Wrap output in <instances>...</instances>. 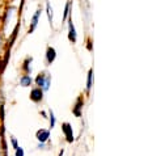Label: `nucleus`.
<instances>
[{
	"label": "nucleus",
	"instance_id": "nucleus-12",
	"mask_svg": "<svg viewBox=\"0 0 148 156\" xmlns=\"http://www.w3.org/2000/svg\"><path fill=\"white\" fill-rule=\"evenodd\" d=\"M46 9H47V17H49V21L53 23V8H51L50 3H46Z\"/></svg>",
	"mask_w": 148,
	"mask_h": 156
},
{
	"label": "nucleus",
	"instance_id": "nucleus-17",
	"mask_svg": "<svg viewBox=\"0 0 148 156\" xmlns=\"http://www.w3.org/2000/svg\"><path fill=\"white\" fill-rule=\"evenodd\" d=\"M0 119H4V105H0Z\"/></svg>",
	"mask_w": 148,
	"mask_h": 156
},
{
	"label": "nucleus",
	"instance_id": "nucleus-10",
	"mask_svg": "<svg viewBox=\"0 0 148 156\" xmlns=\"http://www.w3.org/2000/svg\"><path fill=\"white\" fill-rule=\"evenodd\" d=\"M83 104H84V101H83V98L80 97L79 100H77V102H76V105H75V108H73V114H75L76 117H80V109L83 108Z\"/></svg>",
	"mask_w": 148,
	"mask_h": 156
},
{
	"label": "nucleus",
	"instance_id": "nucleus-13",
	"mask_svg": "<svg viewBox=\"0 0 148 156\" xmlns=\"http://www.w3.org/2000/svg\"><path fill=\"white\" fill-rule=\"evenodd\" d=\"M49 117H50V129H54L56 119H55V115H54V112L53 110H50V115Z\"/></svg>",
	"mask_w": 148,
	"mask_h": 156
},
{
	"label": "nucleus",
	"instance_id": "nucleus-15",
	"mask_svg": "<svg viewBox=\"0 0 148 156\" xmlns=\"http://www.w3.org/2000/svg\"><path fill=\"white\" fill-rule=\"evenodd\" d=\"M68 13H69V2L66 4V8H64V16H63V20H66V19H67Z\"/></svg>",
	"mask_w": 148,
	"mask_h": 156
},
{
	"label": "nucleus",
	"instance_id": "nucleus-1",
	"mask_svg": "<svg viewBox=\"0 0 148 156\" xmlns=\"http://www.w3.org/2000/svg\"><path fill=\"white\" fill-rule=\"evenodd\" d=\"M50 81H51V76L47 75L46 72L38 73L37 77H36V84L38 85V88H41L43 90V92L49 90V88H50Z\"/></svg>",
	"mask_w": 148,
	"mask_h": 156
},
{
	"label": "nucleus",
	"instance_id": "nucleus-7",
	"mask_svg": "<svg viewBox=\"0 0 148 156\" xmlns=\"http://www.w3.org/2000/svg\"><path fill=\"white\" fill-rule=\"evenodd\" d=\"M41 8H38L37 12L34 13V16L32 17V24H30V28H29V33H32L34 29L37 28V25H38V20H40V15H41Z\"/></svg>",
	"mask_w": 148,
	"mask_h": 156
},
{
	"label": "nucleus",
	"instance_id": "nucleus-16",
	"mask_svg": "<svg viewBox=\"0 0 148 156\" xmlns=\"http://www.w3.org/2000/svg\"><path fill=\"white\" fill-rule=\"evenodd\" d=\"M11 143H12V147H13V150L19 148V144H17V139H16V138L12 136V138H11Z\"/></svg>",
	"mask_w": 148,
	"mask_h": 156
},
{
	"label": "nucleus",
	"instance_id": "nucleus-2",
	"mask_svg": "<svg viewBox=\"0 0 148 156\" xmlns=\"http://www.w3.org/2000/svg\"><path fill=\"white\" fill-rule=\"evenodd\" d=\"M62 131L66 136V139L68 143H72L73 142V131H72V126L69 125L68 122H64L62 123Z\"/></svg>",
	"mask_w": 148,
	"mask_h": 156
},
{
	"label": "nucleus",
	"instance_id": "nucleus-6",
	"mask_svg": "<svg viewBox=\"0 0 148 156\" xmlns=\"http://www.w3.org/2000/svg\"><path fill=\"white\" fill-rule=\"evenodd\" d=\"M68 40L75 43L77 40V36H76V30H75V25L72 24V20L68 23Z\"/></svg>",
	"mask_w": 148,
	"mask_h": 156
},
{
	"label": "nucleus",
	"instance_id": "nucleus-8",
	"mask_svg": "<svg viewBox=\"0 0 148 156\" xmlns=\"http://www.w3.org/2000/svg\"><path fill=\"white\" fill-rule=\"evenodd\" d=\"M32 83H33V79L30 75H23L20 77V84L23 87H30Z\"/></svg>",
	"mask_w": 148,
	"mask_h": 156
},
{
	"label": "nucleus",
	"instance_id": "nucleus-18",
	"mask_svg": "<svg viewBox=\"0 0 148 156\" xmlns=\"http://www.w3.org/2000/svg\"><path fill=\"white\" fill-rule=\"evenodd\" d=\"M45 147V143H38V148H43Z\"/></svg>",
	"mask_w": 148,
	"mask_h": 156
},
{
	"label": "nucleus",
	"instance_id": "nucleus-5",
	"mask_svg": "<svg viewBox=\"0 0 148 156\" xmlns=\"http://www.w3.org/2000/svg\"><path fill=\"white\" fill-rule=\"evenodd\" d=\"M55 58H56V50L54 49V47L49 46L47 50H46V63L51 64L55 60Z\"/></svg>",
	"mask_w": 148,
	"mask_h": 156
},
{
	"label": "nucleus",
	"instance_id": "nucleus-9",
	"mask_svg": "<svg viewBox=\"0 0 148 156\" xmlns=\"http://www.w3.org/2000/svg\"><path fill=\"white\" fill-rule=\"evenodd\" d=\"M33 62V58L32 57H28L25 59V62L23 64V70L25 71V75H29L30 72H32V67H30V63Z\"/></svg>",
	"mask_w": 148,
	"mask_h": 156
},
{
	"label": "nucleus",
	"instance_id": "nucleus-14",
	"mask_svg": "<svg viewBox=\"0 0 148 156\" xmlns=\"http://www.w3.org/2000/svg\"><path fill=\"white\" fill-rule=\"evenodd\" d=\"M15 155H16V156H25V152H24V148H23V147L19 146V148L15 150Z\"/></svg>",
	"mask_w": 148,
	"mask_h": 156
},
{
	"label": "nucleus",
	"instance_id": "nucleus-11",
	"mask_svg": "<svg viewBox=\"0 0 148 156\" xmlns=\"http://www.w3.org/2000/svg\"><path fill=\"white\" fill-rule=\"evenodd\" d=\"M92 77H93V70L90 68L88 72V80H86V90H89L92 88Z\"/></svg>",
	"mask_w": 148,
	"mask_h": 156
},
{
	"label": "nucleus",
	"instance_id": "nucleus-3",
	"mask_svg": "<svg viewBox=\"0 0 148 156\" xmlns=\"http://www.w3.org/2000/svg\"><path fill=\"white\" fill-rule=\"evenodd\" d=\"M43 98V90L41 88H33L30 90V100H32L33 102H41Z\"/></svg>",
	"mask_w": 148,
	"mask_h": 156
},
{
	"label": "nucleus",
	"instance_id": "nucleus-4",
	"mask_svg": "<svg viewBox=\"0 0 148 156\" xmlns=\"http://www.w3.org/2000/svg\"><path fill=\"white\" fill-rule=\"evenodd\" d=\"M36 136H37V139H38L40 143H46L47 140H49V138H50V131L49 130H45V129H41V130H38L37 131Z\"/></svg>",
	"mask_w": 148,
	"mask_h": 156
}]
</instances>
